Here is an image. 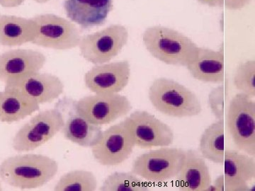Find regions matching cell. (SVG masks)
I'll return each instance as SVG.
<instances>
[{
  "mask_svg": "<svg viewBox=\"0 0 255 191\" xmlns=\"http://www.w3.org/2000/svg\"><path fill=\"white\" fill-rule=\"evenodd\" d=\"M54 159L40 154H22L0 164V180L16 189H35L50 182L58 172Z\"/></svg>",
  "mask_w": 255,
  "mask_h": 191,
  "instance_id": "obj_1",
  "label": "cell"
},
{
  "mask_svg": "<svg viewBox=\"0 0 255 191\" xmlns=\"http://www.w3.org/2000/svg\"><path fill=\"white\" fill-rule=\"evenodd\" d=\"M147 96L152 106L167 116L191 118L202 112L200 100L195 93L172 79H155L149 87Z\"/></svg>",
  "mask_w": 255,
  "mask_h": 191,
  "instance_id": "obj_2",
  "label": "cell"
},
{
  "mask_svg": "<svg viewBox=\"0 0 255 191\" xmlns=\"http://www.w3.org/2000/svg\"><path fill=\"white\" fill-rule=\"evenodd\" d=\"M142 41L154 58L173 66H187L198 47L193 40L181 32L160 25L146 28Z\"/></svg>",
  "mask_w": 255,
  "mask_h": 191,
  "instance_id": "obj_3",
  "label": "cell"
},
{
  "mask_svg": "<svg viewBox=\"0 0 255 191\" xmlns=\"http://www.w3.org/2000/svg\"><path fill=\"white\" fill-rule=\"evenodd\" d=\"M226 125L236 147L248 155L255 156V101L238 93L230 100L226 113Z\"/></svg>",
  "mask_w": 255,
  "mask_h": 191,
  "instance_id": "obj_4",
  "label": "cell"
},
{
  "mask_svg": "<svg viewBox=\"0 0 255 191\" xmlns=\"http://www.w3.org/2000/svg\"><path fill=\"white\" fill-rule=\"evenodd\" d=\"M185 150L179 147H159L142 154L134 160L131 172L146 182L164 183L177 177Z\"/></svg>",
  "mask_w": 255,
  "mask_h": 191,
  "instance_id": "obj_5",
  "label": "cell"
},
{
  "mask_svg": "<svg viewBox=\"0 0 255 191\" xmlns=\"http://www.w3.org/2000/svg\"><path fill=\"white\" fill-rule=\"evenodd\" d=\"M65 116L58 108L40 112L15 134L12 147L17 152H31L45 145L63 130Z\"/></svg>",
  "mask_w": 255,
  "mask_h": 191,
  "instance_id": "obj_6",
  "label": "cell"
},
{
  "mask_svg": "<svg viewBox=\"0 0 255 191\" xmlns=\"http://www.w3.org/2000/svg\"><path fill=\"white\" fill-rule=\"evenodd\" d=\"M129 33L125 26L119 23L91 34L82 36L79 48L82 58L93 65L110 63L127 46Z\"/></svg>",
  "mask_w": 255,
  "mask_h": 191,
  "instance_id": "obj_7",
  "label": "cell"
},
{
  "mask_svg": "<svg viewBox=\"0 0 255 191\" xmlns=\"http://www.w3.org/2000/svg\"><path fill=\"white\" fill-rule=\"evenodd\" d=\"M74 109L89 121L102 127L130 113L132 104L120 94H95L72 102Z\"/></svg>",
  "mask_w": 255,
  "mask_h": 191,
  "instance_id": "obj_8",
  "label": "cell"
},
{
  "mask_svg": "<svg viewBox=\"0 0 255 191\" xmlns=\"http://www.w3.org/2000/svg\"><path fill=\"white\" fill-rule=\"evenodd\" d=\"M135 147L149 149L168 147L173 144L172 129L155 115L145 110L132 112L123 120Z\"/></svg>",
  "mask_w": 255,
  "mask_h": 191,
  "instance_id": "obj_9",
  "label": "cell"
},
{
  "mask_svg": "<svg viewBox=\"0 0 255 191\" xmlns=\"http://www.w3.org/2000/svg\"><path fill=\"white\" fill-rule=\"evenodd\" d=\"M32 18L38 27L33 44L55 50H71L79 46L81 34L72 21L53 14L37 15Z\"/></svg>",
  "mask_w": 255,
  "mask_h": 191,
  "instance_id": "obj_10",
  "label": "cell"
},
{
  "mask_svg": "<svg viewBox=\"0 0 255 191\" xmlns=\"http://www.w3.org/2000/svg\"><path fill=\"white\" fill-rule=\"evenodd\" d=\"M135 147L128 130L122 121L102 131L100 140L91 149L97 163L115 167L128 160Z\"/></svg>",
  "mask_w": 255,
  "mask_h": 191,
  "instance_id": "obj_11",
  "label": "cell"
},
{
  "mask_svg": "<svg viewBox=\"0 0 255 191\" xmlns=\"http://www.w3.org/2000/svg\"><path fill=\"white\" fill-rule=\"evenodd\" d=\"M130 79V63L124 60L95 65L85 73L84 82L93 94H120Z\"/></svg>",
  "mask_w": 255,
  "mask_h": 191,
  "instance_id": "obj_12",
  "label": "cell"
},
{
  "mask_svg": "<svg viewBox=\"0 0 255 191\" xmlns=\"http://www.w3.org/2000/svg\"><path fill=\"white\" fill-rule=\"evenodd\" d=\"M4 89L20 92L41 105L57 99L63 95L65 85L53 74L38 72L9 80Z\"/></svg>",
  "mask_w": 255,
  "mask_h": 191,
  "instance_id": "obj_13",
  "label": "cell"
},
{
  "mask_svg": "<svg viewBox=\"0 0 255 191\" xmlns=\"http://www.w3.org/2000/svg\"><path fill=\"white\" fill-rule=\"evenodd\" d=\"M46 57L41 52L31 49H15L0 54V82L9 81L29 74L41 71Z\"/></svg>",
  "mask_w": 255,
  "mask_h": 191,
  "instance_id": "obj_14",
  "label": "cell"
},
{
  "mask_svg": "<svg viewBox=\"0 0 255 191\" xmlns=\"http://www.w3.org/2000/svg\"><path fill=\"white\" fill-rule=\"evenodd\" d=\"M185 68L197 81L217 85L222 83L226 79L223 45L218 50L198 46Z\"/></svg>",
  "mask_w": 255,
  "mask_h": 191,
  "instance_id": "obj_15",
  "label": "cell"
},
{
  "mask_svg": "<svg viewBox=\"0 0 255 191\" xmlns=\"http://www.w3.org/2000/svg\"><path fill=\"white\" fill-rule=\"evenodd\" d=\"M63 7L72 22L89 29L105 24L114 5L113 0H65Z\"/></svg>",
  "mask_w": 255,
  "mask_h": 191,
  "instance_id": "obj_16",
  "label": "cell"
},
{
  "mask_svg": "<svg viewBox=\"0 0 255 191\" xmlns=\"http://www.w3.org/2000/svg\"><path fill=\"white\" fill-rule=\"evenodd\" d=\"M225 191H249L255 178V157L236 150L225 151L223 160Z\"/></svg>",
  "mask_w": 255,
  "mask_h": 191,
  "instance_id": "obj_17",
  "label": "cell"
},
{
  "mask_svg": "<svg viewBox=\"0 0 255 191\" xmlns=\"http://www.w3.org/2000/svg\"><path fill=\"white\" fill-rule=\"evenodd\" d=\"M182 191H205L212 182L206 159L195 150H185L182 167L175 177Z\"/></svg>",
  "mask_w": 255,
  "mask_h": 191,
  "instance_id": "obj_18",
  "label": "cell"
},
{
  "mask_svg": "<svg viewBox=\"0 0 255 191\" xmlns=\"http://www.w3.org/2000/svg\"><path fill=\"white\" fill-rule=\"evenodd\" d=\"M37 33L38 27L33 18L0 14V46L12 48L32 43Z\"/></svg>",
  "mask_w": 255,
  "mask_h": 191,
  "instance_id": "obj_19",
  "label": "cell"
},
{
  "mask_svg": "<svg viewBox=\"0 0 255 191\" xmlns=\"http://www.w3.org/2000/svg\"><path fill=\"white\" fill-rule=\"evenodd\" d=\"M62 131L68 141L85 148H92L100 140L102 127L89 121L70 107Z\"/></svg>",
  "mask_w": 255,
  "mask_h": 191,
  "instance_id": "obj_20",
  "label": "cell"
},
{
  "mask_svg": "<svg viewBox=\"0 0 255 191\" xmlns=\"http://www.w3.org/2000/svg\"><path fill=\"white\" fill-rule=\"evenodd\" d=\"M40 109V104L20 92H0V122L12 123L27 118Z\"/></svg>",
  "mask_w": 255,
  "mask_h": 191,
  "instance_id": "obj_21",
  "label": "cell"
},
{
  "mask_svg": "<svg viewBox=\"0 0 255 191\" xmlns=\"http://www.w3.org/2000/svg\"><path fill=\"white\" fill-rule=\"evenodd\" d=\"M199 153L206 160L223 164L225 156V120H217L203 132L199 140Z\"/></svg>",
  "mask_w": 255,
  "mask_h": 191,
  "instance_id": "obj_22",
  "label": "cell"
},
{
  "mask_svg": "<svg viewBox=\"0 0 255 191\" xmlns=\"http://www.w3.org/2000/svg\"><path fill=\"white\" fill-rule=\"evenodd\" d=\"M98 182L95 174L87 170L70 171L60 178L55 191H95Z\"/></svg>",
  "mask_w": 255,
  "mask_h": 191,
  "instance_id": "obj_23",
  "label": "cell"
},
{
  "mask_svg": "<svg viewBox=\"0 0 255 191\" xmlns=\"http://www.w3.org/2000/svg\"><path fill=\"white\" fill-rule=\"evenodd\" d=\"M101 191H148L146 183L130 172H116L106 178L100 187Z\"/></svg>",
  "mask_w": 255,
  "mask_h": 191,
  "instance_id": "obj_24",
  "label": "cell"
},
{
  "mask_svg": "<svg viewBox=\"0 0 255 191\" xmlns=\"http://www.w3.org/2000/svg\"><path fill=\"white\" fill-rule=\"evenodd\" d=\"M233 85L239 93L252 98L255 97V60L240 63L233 78Z\"/></svg>",
  "mask_w": 255,
  "mask_h": 191,
  "instance_id": "obj_25",
  "label": "cell"
},
{
  "mask_svg": "<svg viewBox=\"0 0 255 191\" xmlns=\"http://www.w3.org/2000/svg\"><path fill=\"white\" fill-rule=\"evenodd\" d=\"M230 95L229 82L226 79L209 93V105L211 113L217 120H224L226 118V103L228 101Z\"/></svg>",
  "mask_w": 255,
  "mask_h": 191,
  "instance_id": "obj_26",
  "label": "cell"
},
{
  "mask_svg": "<svg viewBox=\"0 0 255 191\" xmlns=\"http://www.w3.org/2000/svg\"><path fill=\"white\" fill-rule=\"evenodd\" d=\"M253 0H224V6L230 11H239L251 4Z\"/></svg>",
  "mask_w": 255,
  "mask_h": 191,
  "instance_id": "obj_27",
  "label": "cell"
},
{
  "mask_svg": "<svg viewBox=\"0 0 255 191\" xmlns=\"http://www.w3.org/2000/svg\"><path fill=\"white\" fill-rule=\"evenodd\" d=\"M225 191V179L223 174L216 178L214 182H211L205 191Z\"/></svg>",
  "mask_w": 255,
  "mask_h": 191,
  "instance_id": "obj_28",
  "label": "cell"
},
{
  "mask_svg": "<svg viewBox=\"0 0 255 191\" xmlns=\"http://www.w3.org/2000/svg\"><path fill=\"white\" fill-rule=\"evenodd\" d=\"M196 1L209 7L223 8L224 6V0H196Z\"/></svg>",
  "mask_w": 255,
  "mask_h": 191,
  "instance_id": "obj_29",
  "label": "cell"
},
{
  "mask_svg": "<svg viewBox=\"0 0 255 191\" xmlns=\"http://www.w3.org/2000/svg\"><path fill=\"white\" fill-rule=\"evenodd\" d=\"M26 0H0V6L5 8H14L21 6Z\"/></svg>",
  "mask_w": 255,
  "mask_h": 191,
  "instance_id": "obj_30",
  "label": "cell"
},
{
  "mask_svg": "<svg viewBox=\"0 0 255 191\" xmlns=\"http://www.w3.org/2000/svg\"><path fill=\"white\" fill-rule=\"evenodd\" d=\"M33 1H36L38 4H46V3L50 1V0H33Z\"/></svg>",
  "mask_w": 255,
  "mask_h": 191,
  "instance_id": "obj_31",
  "label": "cell"
},
{
  "mask_svg": "<svg viewBox=\"0 0 255 191\" xmlns=\"http://www.w3.org/2000/svg\"><path fill=\"white\" fill-rule=\"evenodd\" d=\"M0 191H2V187H1V182H0Z\"/></svg>",
  "mask_w": 255,
  "mask_h": 191,
  "instance_id": "obj_32",
  "label": "cell"
}]
</instances>
